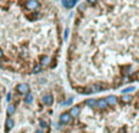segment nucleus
I'll list each match as a JSON object with an SVG mask.
<instances>
[{
  "mask_svg": "<svg viewBox=\"0 0 139 133\" xmlns=\"http://www.w3.org/2000/svg\"><path fill=\"white\" fill-rule=\"evenodd\" d=\"M6 99H7V101H10V99H11V94H10V93L7 94V97H6Z\"/></svg>",
  "mask_w": 139,
  "mask_h": 133,
  "instance_id": "6ab92c4d",
  "label": "nucleus"
},
{
  "mask_svg": "<svg viewBox=\"0 0 139 133\" xmlns=\"http://www.w3.org/2000/svg\"><path fill=\"white\" fill-rule=\"evenodd\" d=\"M38 6H39V2L37 0H28L26 2V7L28 10H35V9H38Z\"/></svg>",
  "mask_w": 139,
  "mask_h": 133,
  "instance_id": "7ed1b4c3",
  "label": "nucleus"
},
{
  "mask_svg": "<svg viewBox=\"0 0 139 133\" xmlns=\"http://www.w3.org/2000/svg\"><path fill=\"white\" fill-rule=\"evenodd\" d=\"M97 106L100 109V110H105L106 109V106H107V104H106V101H105V99H100L97 101Z\"/></svg>",
  "mask_w": 139,
  "mask_h": 133,
  "instance_id": "1a4fd4ad",
  "label": "nucleus"
},
{
  "mask_svg": "<svg viewBox=\"0 0 139 133\" xmlns=\"http://www.w3.org/2000/svg\"><path fill=\"white\" fill-rule=\"evenodd\" d=\"M69 114L71 115V117L76 118V117H78V116H79V114H81V110H79V107H78V106H73V107L71 109V111H70Z\"/></svg>",
  "mask_w": 139,
  "mask_h": 133,
  "instance_id": "423d86ee",
  "label": "nucleus"
},
{
  "mask_svg": "<svg viewBox=\"0 0 139 133\" xmlns=\"http://www.w3.org/2000/svg\"><path fill=\"white\" fill-rule=\"evenodd\" d=\"M103 88H104V87H103L101 84H93V86L88 87V88L85 89V92H84V93H92V92H100V90H101Z\"/></svg>",
  "mask_w": 139,
  "mask_h": 133,
  "instance_id": "f03ea898",
  "label": "nucleus"
},
{
  "mask_svg": "<svg viewBox=\"0 0 139 133\" xmlns=\"http://www.w3.org/2000/svg\"><path fill=\"white\" fill-rule=\"evenodd\" d=\"M17 92L20 94H27L29 92V86L27 83H21L17 86Z\"/></svg>",
  "mask_w": 139,
  "mask_h": 133,
  "instance_id": "f257e3e1",
  "label": "nucleus"
},
{
  "mask_svg": "<svg viewBox=\"0 0 139 133\" xmlns=\"http://www.w3.org/2000/svg\"><path fill=\"white\" fill-rule=\"evenodd\" d=\"M71 103H72V99H69V100H67V101H65V103H62V105H64V106H67V105H70Z\"/></svg>",
  "mask_w": 139,
  "mask_h": 133,
  "instance_id": "a211bd4d",
  "label": "nucleus"
},
{
  "mask_svg": "<svg viewBox=\"0 0 139 133\" xmlns=\"http://www.w3.org/2000/svg\"><path fill=\"white\" fill-rule=\"evenodd\" d=\"M1 56H2V50L0 49V58H1Z\"/></svg>",
  "mask_w": 139,
  "mask_h": 133,
  "instance_id": "b1692460",
  "label": "nucleus"
},
{
  "mask_svg": "<svg viewBox=\"0 0 139 133\" xmlns=\"http://www.w3.org/2000/svg\"><path fill=\"white\" fill-rule=\"evenodd\" d=\"M123 100H126V101H128V100H131V98H129V97H125V98H123Z\"/></svg>",
  "mask_w": 139,
  "mask_h": 133,
  "instance_id": "4be33fe9",
  "label": "nucleus"
},
{
  "mask_svg": "<svg viewBox=\"0 0 139 133\" xmlns=\"http://www.w3.org/2000/svg\"><path fill=\"white\" fill-rule=\"evenodd\" d=\"M105 101H106V104H107V105L113 106V105H116V104H117V98H116V97H113V95H110V97H107V98L105 99Z\"/></svg>",
  "mask_w": 139,
  "mask_h": 133,
  "instance_id": "6e6552de",
  "label": "nucleus"
},
{
  "mask_svg": "<svg viewBox=\"0 0 139 133\" xmlns=\"http://www.w3.org/2000/svg\"><path fill=\"white\" fill-rule=\"evenodd\" d=\"M40 70H42V66H40V65H37V66L33 68V72H34V73H39Z\"/></svg>",
  "mask_w": 139,
  "mask_h": 133,
  "instance_id": "2eb2a0df",
  "label": "nucleus"
},
{
  "mask_svg": "<svg viewBox=\"0 0 139 133\" xmlns=\"http://www.w3.org/2000/svg\"><path fill=\"white\" fill-rule=\"evenodd\" d=\"M34 133H44V131H43V130H37Z\"/></svg>",
  "mask_w": 139,
  "mask_h": 133,
  "instance_id": "aec40b11",
  "label": "nucleus"
},
{
  "mask_svg": "<svg viewBox=\"0 0 139 133\" xmlns=\"http://www.w3.org/2000/svg\"><path fill=\"white\" fill-rule=\"evenodd\" d=\"M84 9H85L84 5H81V6H79V10H84Z\"/></svg>",
  "mask_w": 139,
  "mask_h": 133,
  "instance_id": "412c9836",
  "label": "nucleus"
},
{
  "mask_svg": "<svg viewBox=\"0 0 139 133\" xmlns=\"http://www.w3.org/2000/svg\"><path fill=\"white\" fill-rule=\"evenodd\" d=\"M76 2H77V0H64L62 1V5L66 9H71V7H73L76 5Z\"/></svg>",
  "mask_w": 139,
  "mask_h": 133,
  "instance_id": "0eeeda50",
  "label": "nucleus"
},
{
  "mask_svg": "<svg viewBox=\"0 0 139 133\" xmlns=\"http://www.w3.org/2000/svg\"><path fill=\"white\" fill-rule=\"evenodd\" d=\"M132 90H134V87H129V88H126V89H123V90H122V93H129V92H132Z\"/></svg>",
  "mask_w": 139,
  "mask_h": 133,
  "instance_id": "dca6fc26",
  "label": "nucleus"
},
{
  "mask_svg": "<svg viewBox=\"0 0 139 133\" xmlns=\"http://www.w3.org/2000/svg\"><path fill=\"white\" fill-rule=\"evenodd\" d=\"M53 101H54V98H53L51 94H45V95L43 97V103H44L45 105H48V106H50V105L53 104Z\"/></svg>",
  "mask_w": 139,
  "mask_h": 133,
  "instance_id": "39448f33",
  "label": "nucleus"
},
{
  "mask_svg": "<svg viewBox=\"0 0 139 133\" xmlns=\"http://www.w3.org/2000/svg\"><path fill=\"white\" fill-rule=\"evenodd\" d=\"M14 125H15L14 120H12V118H7V120H6V123H5V127H6V130L9 131V130H11V128L14 127Z\"/></svg>",
  "mask_w": 139,
  "mask_h": 133,
  "instance_id": "9d476101",
  "label": "nucleus"
},
{
  "mask_svg": "<svg viewBox=\"0 0 139 133\" xmlns=\"http://www.w3.org/2000/svg\"><path fill=\"white\" fill-rule=\"evenodd\" d=\"M25 101H26V104H32V101H33V95H32L31 93H27V95H26V98H25Z\"/></svg>",
  "mask_w": 139,
  "mask_h": 133,
  "instance_id": "f8f14e48",
  "label": "nucleus"
},
{
  "mask_svg": "<svg viewBox=\"0 0 139 133\" xmlns=\"http://www.w3.org/2000/svg\"><path fill=\"white\" fill-rule=\"evenodd\" d=\"M71 115H70L69 112H64V114H61L60 115V122L61 123H64V125H66V123H69L70 121H71Z\"/></svg>",
  "mask_w": 139,
  "mask_h": 133,
  "instance_id": "20e7f679",
  "label": "nucleus"
},
{
  "mask_svg": "<svg viewBox=\"0 0 139 133\" xmlns=\"http://www.w3.org/2000/svg\"><path fill=\"white\" fill-rule=\"evenodd\" d=\"M7 114H9V115H14V114H15V106H14V105H9V107H7Z\"/></svg>",
  "mask_w": 139,
  "mask_h": 133,
  "instance_id": "4468645a",
  "label": "nucleus"
},
{
  "mask_svg": "<svg viewBox=\"0 0 139 133\" xmlns=\"http://www.w3.org/2000/svg\"><path fill=\"white\" fill-rule=\"evenodd\" d=\"M40 126H42L43 128H46V127H48V123H46L45 121H40Z\"/></svg>",
  "mask_w": 139,
  "mask_h": 133,
  "instance_id": "f3484780",
  "label": "nucleus"
},
{
  "mask_svg": "<svg viewBox=\"0 0 139 133\" xmlns=\"http://www.w3.org/2000/svg\"><path fill=\"white\" fill-rule=\"evenodd\" d=\"M50 64V58L49 56H44L43 59H42V65L43 66H48Z\"/></svg>",
  "mask_w": 139,
  "mask_h": 133,
  "instance_id": "ddd939ff",
  "label": "nucleus"
},
{
  "mask_svg": "<svg viewBox=\"0 0 139 133\" xmlns=\"http://www.w3.org/2000/svg\"><path fill=\"white\" fill-rule=\"evenodd\" d=\"M87 1H88V2H92V4H93V2H95L97 0H87Z\"/></svg>",
  "mask_w": 139,
  "mask_h": 133,
  "instance_id": "5701e85b",
  "label": "nucleus"
},
{
  "mask_svg": "<svg viewBox=\"0 0 139 133\" xmlns=\"http://www.w3.org/2000/svg\"><path fill=\"white\" fill-rule=\"evenodd\" d=\"M87 105L89 106V107H95L97 106V100H94V99H88L87 100Z\"/></svg>",
  "mask_w": 139,
  "mask_h": 133,
  "instance_id": "9b49d317",
  "label": "nucleus"
}]
</instances>
